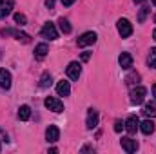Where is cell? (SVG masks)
I'll return each mask as SVG.
<instances>
[{"label":"cell","mask_w":156,"mask_h":154,"mask_svg":"<svg viewBox=\"0 0 156 154\" xmlns=\"http://www.w3.org/2000/svg\"><path fill=\"white\" fill-rule=\"evenodd\" d=\"M145 94H147V89H145V87H142V85L133 87L131 93H129V96H131V103H133V105H140V103H144Z\"/></svg>","instance_id":"obj_1"},{"label":"cell","mask_w":156,"mask_h":154,"mask_svg":"<svg viewBox=\"0 0 156 154\" xmlns=\"http://www.w3.org/2000/svg\"><path fill=\"white\" fill-rule=\"evenodd\" d=\"M116 29H118V33H120L122 38H129V37L133 35V24H131L127 18H120V20H118Z\"/></svg>","instance_id":"obj_2"},{"label":"cell","mask_w":156,"mask_h":154,"mask_svg":"<svg viewBox=\"0 0 156 154\" xmlns=\"http://www.w3.org/2000/svg\"><path fill=\"white\" fill-rule=\"evenodd\" d=\"M40 33H42L44 38H47V40H56L58 38V31H56V26H55L53 22H45Z\"/></svg>","instance_id":"obj_3"},{"label":"cell","mask_w":156,"mask_h":154,"mask_svg":"<svg viewBox=\"0 0 156 154\" xmlns=\"http://www.w3.org/2000/svg\"><path fill=\"white\" fill-rule=\"evenodd\" d=\"M44 105H45L49 111H53V113H62V111H64V103H62L58 98H55V96H47L45 102H44Z\"/></svg>","instance_id":"obj_4"},{"label":"cell","mask_w":156,"mask_h":154,"mask_svg":"<svg viewBox=\"0 0 156 154\" xmlns=\"http://www.w3.org/2000/svg\"><path fill=\"white\" fill-rule=\"evenodd\" d=\"M96 38H98V37H96L94 31H87V33H83V35L78 38L76 44H78V47H87V45H93V44L96 42Z\"/></svg>","instance_id":"obj_5"},{"label":"cell","mask_w":156,"mask_h":154,"mask_svg":"<svg viewBox=\"0 0 156 154\" xmlns=\"http://www.w3.org/2000/svg\"><path fill=\"white\" fill-rule=\"evenodd\" d=\"M123 127H125V131H127L129 134H136V131L140 129V120H138L136 116H129V118L125 120Z\"/></svg>","instance_id":"obj_6"},{"label":"cell","mask_w":156,"mask_h":154,"mask_svg":"<svg viewBox=\"0 0 156 154\" xmlns=\"http://www.w3.org/2000/svg\"><path fill=\"white\" fill-rule=\"evenodd\" d=\"M66 73H67V76L71 78V80H78L80 75H82V65H80L78 62H71V64L67 65Z\"/></svg>","instance_id":"obj_7"},{"label":"cell","mask_w":156,"mask_h":154,"mask_svg":"<svg viewBox=\"0 0 156 154\" xmlns=\"http://www.w3.org/2000/svg\"><path fill=\"white\" fill-rule=\"evenodd\" d=\"M45 140L51 142V143L58 142V140H60V129H58L56 125H49V127L45 129Z\"/></svg>","instance_id":"obj_8"},{"label":"cell","mask_w":156,"mask_h":154,"mask_svg":"<svg viewBox=\"0 0 156 154\" xmlns=\"http://www.w3.org/2000/svg\"><path fill=\"white\" fill-rule=\"evenodd\" d=\"M13 7H15V0H0V20L11 15Z\"/></svg>","instance_id":"obj_9"},{"label":"cell","mask_w":156,"mask_h":154,"mask_svg":"<svg viewBox=\"0 0 156 154\" xmlns=\"http://www.w3.org/2000/svg\"><path fill=\"white\" fill-rule=\"evenodd\" d=\"M122 149L129 154L136 152L138 151V142L133 140V138H122Z\"/></svg>","instance_id":"obj_10"},{"label":"cell","mask_w":156,"mask_h":154,"mask_svg":"<svg viewBox=\"0 0 156 154\" xmlns=\"http://www.w3.org/2000/svg\"><path fill=\"white\" fill-rule=\"evenodd\" d=\"M7 35L16 37V40H22L24 44H29V42H31V37H29V35H26V33L15 31V29H2V37H7Z\"/></svg>","instance_id":"obj_11"},{"label":"cell","mask_w":156,"mask_h":154,"mask_svg":"<svg viewBox=\"0 0 156 154\" xmlns=\"http://www.w3.org/2000/svg\"><path fill=\"white\" fill-rule=\"evenodd\" d=\"M85 125H87V129H94V127L98 125V111H94V109H89V111H87Z\"/></svg>","instance_id":"obj_12"},{"label":"cell","mask_w":156,"mask_h":154,"mask_svg":"<svg viewBox=\"0 0 156 154\" xmlns=\"http://www.w3.org/2000/svg\"><path fill=\"white\" fill-rule=\"evenodd\" d=\"M118 64H120L122 69H131V67H133V56H131L129 53H122V54L118 56Z\"/></svg>","instance_id":"obj_13"},{"label":"cell","mask_w":156,"mask_h":154,"mask_svg":"<svg viewBox=\"0 0 156 154\" xmlns=\"http://www.w3.org/2000/svg\"><path fill=\"white\" fill-rule=\"evenodd\" d=\"M56 93H58V96H69V93H71V85H69V82L60 80V82L56 83Z\"/></svg>","instance_id":"obj_14"},{"label":"cell","mask_w":156,"mask_h":154,"mask_svg":"<svg viewBox=\"0 0 156 154\" xmlns=\"http://www.w3.org/2000/svg\"><path fill=\"white\" fill-rule=\"evenodd\" d=\"M0 87L2 89H9L11 87V73L2 69V67H0Z\"/></svg>","instance_id":"obj_15"},{"label":"cell","mask_w":156,"mask_h":154,"mask_svg":"<svg viewBox=\"0 0 156 154\" xmlns=\"http://www.w3.org/2000/svg\"><path fill=\"white\" fill-rule=\"evenodd\" d=\"M47 53H49L47 44H38V45L35 47V58H37V60H44V58L47 56Z\"/></svg>","instance_id":"obj_16"},{"label":"cell","mask_w":156,"mask_h":154,"mask_svg":"<svg viewBox=\"0 0 156 154\" xmlns=\"http://www.w3.org/2000/svg\"><path fill=\"white\" fill-rule=\"evenodd\" d=\"M140 131H142L144 134H153V132H154V123H153V120L142 121V123H140Z\"/></svg>","instance_id":"obj_17"},{"label":"cell","mask_w":156,"mask_h":154,"mask_svg":"<svg viewBox=\"0 0 156 154\" xmlns=\"http://www.w3.org/2000/svg\"><path fill=\"white\" fill-rule=\"evenodd\" d=\"M18 118H20L22 121L29 120V118H31V107H29V105H20V109H18Z\"/></svg>","instance_id":"obj_18"},{"label":"cell","mask_w":156,"mask_h":154,"mask_svg":"<svg viewBox=\"0 0 156 154\" xmlns=\"http://www.w3.org/2000/svg\"><path fill=\"white\" fill-rule=\"evenodd\" d=\"M58 27H60V31H62L64 35H69V33H71V24H69L67 18H60V20H58Z\"/></svg>","instance_id":"obj_19"},{"label":"cell","mask_w":156,"mask_h":154,"mask_svg":"<svg viewBox=\"0 0 156 154\" xmlns=\"http://www.w3.org/2000/svg\"><path fill=\"white\" fill-rule=\"evenodd\" d=\"M144 113H145V116H149V118H154L156 116V102H149V103H145Z\"/></svg>","instance_id":"obj_20"},{"label":"cell","mask_w":156,"mask_h":154,"mask_svg":"<svg viewBox=\"0 0 156 154\" xmlns=\"http://www.w3.org/2000/svg\"><path fill=\"white\" fill-rule=\"evenodd\" d=\"M147 65H149L151 69H154V67H156V47H153V49L149 51V56H147Z\"/></svg>","instance_id":"obj_21"},{"label":"cell","mask_w":156,"mask_h":154,"mask_svg":"<svg viewBox=\"0 0 156 154\" xmlns=\"http://www.w3.org/2000/svg\"><path fill=\"white\" fill-rule=\"evenodd\" d=\"M49 85H51V75H49V73H44L42 78H40V87H42V89H47Z\"/></svg>","instance_id":"obj_22"},{"label":"cell","mask_w":156,"mask_h":154,"mask_svg":"<svg viewBox=\"0 0 156 154\" xmlns=\"http://www.w3.org/2000/svg\"><path fill=\"white\" fill-rule=\"evenodd\" d=\"M147 13H149V7H142V9H140V15H138V22H140V24H144V22H145Z\"/></svg>","instance_id":"obj_23"},{"label":"cell","mask_w":156,"mask_h":154,"mask_svg":"<svg viewBox=\"0 0 156 154\" xmlns=\"http://www.w3.org/2000/svg\"><path fill=\"white\" fill-rule=\"evenodd\" d=\"M15 22L20 24V26H24V24L27 22V18H26V15H22V13H15Z\"/></svg>","instance_id":"obj_24"},{"label":"cell","mask_w":156,"mask_h":154,"mask_svg":"<svg viewBox=\"0 0 156 154\" xmlns=\"http://www.w3.org/2000/svg\"><path fill=\"white\" fill-rule=\"evenodd\" d=\"M122 129H123V123H122V121H115V131H116V132H120Z\"/></svg>","instance_id":"obj_25"},{"label":"cell","mask_w":156,"mask_h":154,"mask_svg":"<svg viewBox=\"0 0 156 154\" xmlns=\"http://www.w3.org/2000/svg\"><path fill=\"white\" fill-rule=\"evenodd\" d=\"M89 58H91V53H87V51H85V53H82V60H83V62H87Z\"/></svg>","instance_id":"obj_26"},{"label":"cell","mask_w":156,"mask_h":154,"mask_svg":"<svg viewBox=\"0 0 156 154\" xmlns=\"http://www.w3.org/2000/svg\"><path fill=\"white\" fill-rule=\"evenodd\" d=\"M45 5H47L49 9H53V7H55V0H45Z\"/></svg>","instance_id":"obj_27"},{"label":"cell","mask_w":156,"mask_h":154,"mask_svg":"<svg viewBox=\"0 0 156 154\" xmlns=\"http://www.w3.org/2000/svg\"><path fill=\"white\" fill-rule=\"evenodd\" d=\"M62 4H64V5H73L75 0H62Z\"/></svg>","instance_id":"obj_28"},{"label":"cell","mask_w":156,"mask_h":154,"mask_svg":"<svg viewBox=\"0 0 156 154\" xmlns=\"http://www.w3.org/2000/svg\"><path fill=\"white\" fill-rule=\"evenodd\" d=\"M153 94H154V98H156V83L153 85Z\"/></svg>","instance_id":"obj_29"},{"label":"cell","mask_w":156,"mask_h":154,"mask_svg":"<svg viewBox=\"0 0 156 154\" xmlns=\"http://www.w3.org/2000/svg\"><path fill=\"white\" fill-rule=\"evenodd\" d=\"M153 38L156 40V29H154V31H153Z\"/></svg>","instance_id":"obj_30"},{"label":"cell","mask_w":156,"mask_h":154,"mask_svg":"<svg viewBox=\"0 0 156 154\" xmlns=\"http://www.w3.org/2000/svg\"><path fill=\"white\" fill-rule=\"evenodd\" d=\"M134 2H136V4H140V2H144V0H134Z\"/></svg>","instance_id":"obj_31"},{"label":"cell","mask_w":156,"mask_h":154,"mask_svg":"<svg viewBox=\"0 0 156 154\" xmlns=\"http://www.w3.org/2000/svg\"><path fill=\"white\" fill-rule=\"evenodd\" d=\"M153 5H156V0H153Z\"/></svg>","instance_id":"obj_32"},{"label":"cell","mask_w":156,"mask_h":154,"mask_svg":"<svg viewBox=\"0 0 156 154\" xmlns=\"http://www.w3.org/2000/svg\"><path fill=\"white\" fill-rule=\"evenodd\" d=\"M154 24H156V15H154Z\"/></svg>","instance_id":"obj_33"},{"label":"cell","mask_w":156,"mask_h":154,"mask_svg":"<svg viewBox=\"0 0 156 154\" xmlns=\"http://www.w3.org/2000/svg\"><path fill=\"white\" fill-rule=\"evenodd\" d=\"M0 149H2V147H0Z\"/></svg>","instance_id":"obj_34"}]
</instances>
